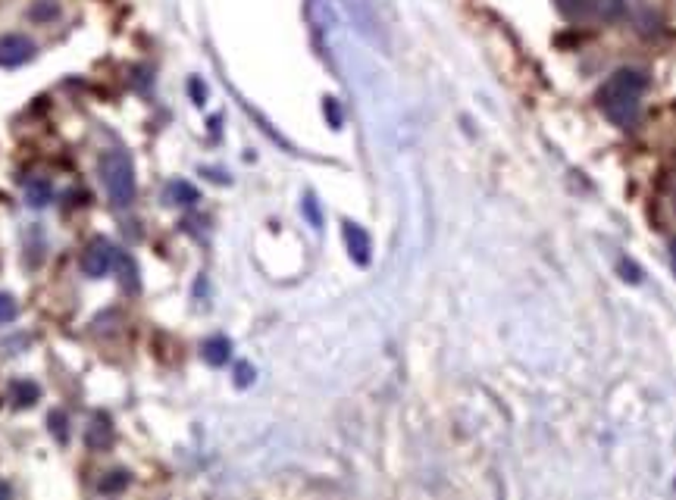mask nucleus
Instances as JSON below:
<instances>
[{"instance_id": "1", "label": "nucleus", "mask_w": 676, "mask_h": 500, "mask_svg": "<svg viewBox=\"0 0 676 500\" xmlns=\"http://www.w3.org/2000/svg\"><path fill=\"white\" fill-rule=\"evenodd\" d=\"M648 88V75L642 69H617L598 91V107L620 129H632L639 123L642 94Z\"/></svg>"}, {"instance_id": "2", "label": "nucleus", "mask_w": 676, "mask_h": 500, "mask_svg": "<svg viewBox=\"0 0 676 500\" xmlns=\"http://www.w3.org/2000/svg\"><path fill=\"white\" fill-rule=\"evenodd\" d=\"M97 169H101V181L107 188L113 207H132V201H135V166H132L129 153L104 151L101 160H97Z\"/></svg>"}, {"instance_id": "3", "label": "nucleus", "mask_w": 676, "mask_h": 500, "mask_svg": "<svg viewBox=\"0 0 676 500\" xmlns=\"http://www.w3.org/2000/svg\"><path fill=\"white\" fill-rule=\"evenodd\" d=\"M113 248L104 238H94V241H88V248L82 250V272L84 276H91V279H101V276H107V270L113 266Z\"/></svg>"}, {"instance_id": "4", "label": "nucleus", "mask_w": 676, "mask_h": 500, "mask_svg": "<svg viewBox=\"0 0 676 500\" xmlns=\"http://www.w3.org/2000/svg\"><path fill=\"white\" fill-rule=\"evenodd\" d=\"M32 56H35V44L25 34H4V38H0V66L4 69L23 66Z\"/></svg>"}, {"instance_id": "5", "label": "nucleus", "mask_w": 676, "mask_h": 500, "mask_svg": "<svg viewBox=\"0 0 676 500\" xmlns=\"http://www.w3.org/2000/svg\"><path fill=\"white\" fill-rule=\"evenodd\" d=\"M113 266H116V279H119V288H123L125 294H135L141 291V272H138V263L132 260V253L119 250L116 257H113Z\"/></svg>"}, {"instance_id": "6", "label": "nucleus", "mask_w": 676, "mask_h": 500, "mask_svg": "<svg viewBox=\"0 0 676 500\" xmlns=\"http://www.w3.org/2000/svg\"><path fill=\"white\" fill-rule=\"evenodd\" d=\"M342 235H344V244H348L351 260H354L357 266L370 263V235H366L361 225H357V222H344Z\"/></svg>"}, {"instance_id": "7", "label": "nucleus", "mask_w": 676, "mask_h": 500, "mask_svg": "<svg viewBox=\"0 0 676 500\" xmlns=\"http://www.w3.org/2000/svg\"><path fill=\"white\" fill-rule=\"evenodd\" d=\"M54 201V185L45 179V175H35V179L25 181V203L35 210L47 207V203Z\"/></svg>"}, {"instance_id": "8", "label": "nucleus", "mask_w": 676, "mask_h": 500, "mask_svg": "<svg viewBox=\"0 0 676 500\" xmlns=\"http://www.w3.org/2000/svg\"><path fill=\"white\" fill-rule=\"evenodd\" d=\"M201 201V194H197L194 185H188V181L182 179H173L166 185V203H175V207H192V203Z\"/></svg>"}, {"instance_id": "9", "label": "nucleus", "mask_w": 676, "mask_h": 500, "mask_svg": "<svg viewBox=\"0 0 676 500\" xmlns=\"http://www.w3.org/2000/svg\"><path fill=\"white\" fill-rule=\"evenodd\" d=\"M201 357L207 360L210 366H223V363H229V357H232V344H229V338H207L204 341V348H201Z\"/></svg>"}, {"instance_id": "10", "label": "nucleus", "mask_w": 676, "mask_h": 500, "mask_svg": "<svg viewBox=\"0 0 676 500\" xmlns=\"http://www.w3.org/2000/svg\"><path fill=\"white\" fill-rule=\"evenodd\" d=\"M110 445H113V426H110V419L101 413V417H94L88 426V447L107 450Z\"/></svg>"}, {"instance_id": "11", "label": "nucleus", "mask_w": 676, "mask_h": 500, "mask_svg": "<svg viewBox=\"0 0 676 500\" xmlns=\"http://www.w3.org/2000/svg\"><path fill=\"white\" fill-rule=\"evenodd\" d=\"M558 4V10L563 13L567 19H589L595 16V0H554Z\"/></svg>"}, {"instance_id": "12", "label": "nucleus", "mask_w": 676, "mask_h": 500, "mask_svg": "<svg viewBox=\"0 0 676 500\" xmlns=\"http://www.w3.org/2000/svg\"><path fill=\"white\" fill-rule=\"evenodd\" d=\"M125 488H129V473L125 469H113V473L101 475V482H97V495H119Z\"/></svg>"}, {"instance_id": "13", "label": "nucleus", "mask_w": 676, "mask_h": 500, "mask_svg": "<svg viewBox=\"0 0 676 500\" xmlns=\"http://www.w3.org/2000/svg\"><path fill=\"white\" fill-rule=\"evenodd\" d=\"M13 397H16V404L19 407H32L35 400L41 397V388L35 382H13Z\"/></svg>"}, {"instance_id": "14", "label": "nucleus", "mask_w": 676, "mask_h": 500, "mask_svg": "<svg viewBox=\"0 0 676 500\" xmlns=\"http://www.w3.org/2000/svg\"><path fill=\"white\" fill-rule=\"evenodd\" d=\"M623 0H595V16L604 19V23H611V19H620L623 16Z\"/></svg>"}, {"instance_id": "15", "label": "nucleus", "mask_w": 676, "mask_h": 500, "mask_svg": "<svg viewBox=\"0 0 676 500\" xmlns=\"http://www.w3.org/2000/svg\"><path fill=\"white\" fill-rule=\"evenodd\" d=\"M28 16L32 19H56L60 16V6H56V0H35L32 10H28Z\"/></svg>"}, {"instance_id": "16", "label": "nucleus", "mask_w": 676, "mask_h": 500, "mask_svg": "<svg viewBox=\"0 0 676 500\" xmlns=\"http://www.w3.org/2000/svg\"><path fill=\"white\" fill-rule=\"evenodd\" d=\"M47 422H51V435L63 445V441L69 438V435H66V417H63L60 410H54L51 417H47Z\"/></svg>"}, {"instance_id": "17", "label": "nucleus", "mask_w": 676, "mask_h": 500, "mask_svg": "<svg viewBox=\"0 0 676 500\" xmlns=\"http://www.w3.org/2000/svg\"><path fill=\"white\" fill-rule=\"evenodd\" d=\"M16 313H19L16 300H13L10 294H0V326H4V322H13V319H16Z\"/></svg>"}, {"instance_id": "18", "label": "nucleus", "mask_w": 676, "mask_h": 500, "mask_svg": "<svg viewBox=\"0 0 676 500\" xmlns=\"http://www.w3.org/2000/svg\"><path fill=\"white\" fill-rule=\"evenodd\" d=\"M188 91H192L194 103H204V101H207V88H204V82H201V79H192V82H188Z\"/></svg>"}, {"instance_id": "19", "label": "nucleus", "mask_w": 676, "mask_h": 500, "mask_svg": "<svg viewBox=\"0 0 676 500\" xmlns=\"http://www.w3.org/2000/svg\"><path fill=\"white\" fill-rule=\"evenodd\" d=\"M251 376H254V369H251V366H244V363H242V366H238V378H235V382H238V385H248V382H251Z\"/></svg>"}, {"instance_id": "20", "label": "nucleus", "mask_w": 676, "mask_h": 500, "mask_svg": "<svg viewBox=\"0 0 676 500\" xmlns=\"http://www.w3.org/2000/svg\"><path fill=\"white\" fill-rule=\"evenodd\" d=\"M326 116L333 119V125H335V129H338V125H342V116H338V107H335V101H326Z\"/></svg>"}, {"instance_id": "21", "label": "nucleus", "mask_w": 676, "mask_h": 500, "mask_svg": "<svg viewBox=\"0 0 676 500\" xmlns=\"http://www.w3.org/2000/svg\"><path fill=\"white\" fill-rule=\"evenodd\" d=\"M304 210H307V216H310V220H313V225H320V213H316L313 201H307V203H304Z\"/></svg>"}, {"instance_id": "22", "label": "nucleus", "mask_w": 676, "mask_h": 500, "mask_svg": "<svg viewBox=\"0 0 676 500\" xmlns=\"http://www.w3.org/2000/svg\"><path fill=\"white\" fill-rule=\"evenodd\" d=\"M671 266H673V272H676V238L671 241Z\"/></svg>"}, {"instance_id": "23", "label": "nucleus", "mask_w": 676, "mask_h": 500, "mask_svg": "<svg viewBox=\"0 0 676 500\" xmlns=\"http://www.w3.org/2000/svg\"><path fill=\"white\" fill-rule=\"evenodd\" d=\"M13 495V491H10V485H4V482H0V497H10Z\"/></svg>"}]
</instances>
